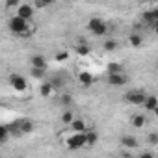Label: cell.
Returning <instances> with one entry per match:
<instances>
[{
	"label": "cell",
	"instance_id": "cell-1",
	"mask_svg": "<svg viewBox=\"0 0 158 158\" xmlns=\"http://www.w3.org/2000/svg\"><path fill=\"white\" fill-rule=\"evenodd\" d=\"M8 26H10V30H11L13 34H19V35H28V34H32L30 23L24 21V19H21V17H17V15H13V17L10 19Z\"/></svg>",
	"mask_w": 158,
	"mask_h": 158
},
{
	"label": "cell",
	"instance_id": "cell-2",
	"mask_svg": "<svg viewBox=\"0 0 158 158\" xmlns=\"http://www.w3.org/2000/svg\"><path fill=\"white\" fill-rule=\"evenodd\" d=\"M88 28H89V32H91L93 35H97V37H102V35L108 32V24H106L102 19H99V17H93V19H89V23H88Z\"/></svg>",
	"mask_w": 158,
	"mask_h": 158
},
{
	"label": "cell",
	"instance_id": "cell-3",
	"mask_svg": "<svg viewBox=\"0 0 158 158\" xmlns=\"http://www.w3.org/2000/svg\"><path fill=\"white\" fill-rule=\"evenodd\" d=\"M88 145V139H86V132L84 134H73L69 139H67V149H71V151H78V149H82V147H86Z\"/></svg>",
	"mask_w": 158,
	"mask_h": 158
},
{
	"label": "cell",
	"instance_id": "cell-4",
	"mask_svg": "<svg viewBox=\"0 0 158 158\" xmlns=\"http://www.w3.org/2000/svg\"><path fill=\"white\" fill-rule=\"evenodd\" d=\"M145 99H147V95L141 89H132V91H128L125 95V101L128 104H134V106H143L145 104Z\"/></svg>",
	"mask_w": 158,
	"mask_h": 158
},
{
	"label": "cell",
	"instance_id": "cell-5",
	"mask_svg": "<svg viewBox=\"0 0 158 158\" xmlns=\"http://www.w3.org/2000/svg\"><path fill=\"white\" fill-rule=\"evenodd\" d=\"M10 84H11V88H13L15 91H19V93L26 91V88H28L26 78H24V76H21V74H17V73H13V74L10 76Z\"/></svg>",
	"mask_w": 158,
	"mask_h": 158
},
{
	"label": "cell",
	"instance_id": "cell-6",
	"mask_svg": "<svg viewBox=\"0 0 158 158\" xmlns=\"http://www.w3.org/2000/svg\"><path fill=\"white\" fill-rule=\"evenodd\" d=\"M34 13H35L34 4H21V6L17 8V11H15V15H17V17H21V19H24V21H28V23L32 21Z\"/></svg>",
	"mask_w": 158,
	"mask_h": 158
},
{
	"label": "cell",
	"instance_id": "cell-7",
	"mask_svg": "<svg viewBox=\"0 0 158 158\" xmlns=\"http://www.w3.org/2000/svg\"><path fill=\"white\" fill-rule=\"evenodd\" d=\"M30 67L32 69H45L47 71V58L43 54H34L30 56Z\"/></svg>",
	"mask_w": 158,
	"mask_h": 158
},
{
	"label": "cell",
	"instance_id": "cell-8",
	"mask_svg": "<svg viewBox=\"0 0 158 158\" xmlns=\"http://www.w3.org/2000/svg\"><path fill=\"white\" fill-rule=\"evenodd\" d=\"M127 82H128V78H127L123 73H119V74H108V84H110V86L121 88V86H125Z\"/></svg>",
	"mask_w": 158,
	"mask_h": 158
},
{
	"label": "cell",
	"instance_id": "cell-9",
	"mask_svg": "<svg viewBox=\"0 0 158 158\" xmlns=\"http://www.w3.org/2000/svg\"><path fill=\"white\" fill-rule=\"evenodd\" d=\"M71 128H73V132H76V134L88 132V127H86V121H84V119H74V121L71 123Z\"/></svg>",
	"mask_w": 158,
	"mask_h": 158
},
{
	"label": "cell",
	"instance_id": "cell-10",
	"mask_svg": "<svg viewBox=\"0 0 158 158\" xmlns=\"http://www.w3.org/2000/svg\"><path fill=\"white\" fill-rule=\"evenodd\" d=\"M78 80H80V84H82V86L89 88V86L93 84V74H91V73H88V71H82L80 74H78Z\"/></svg>",
	"mask_w": 158,
	"mask_h": 158
},
{
	"label": "cell",
	"instance_id": "cell-11",
	"mask_svg": "<svg viewBox=\"0 0 158 158\" xmlns=\"http://www.w3.org/2000/svg\"><path fill=\"white\" fill-rule=\"evenodd\" d=\"M121 143H123V147H127V149H138V145H139L134 136H123V138H121Z\"/></svg>",
	"mask_w": 158,
	"mask_h": 158
},
{
	"label": "cell",
	"instance_id": "cell-12",
	"mask_svg": "<svg viewBox=\"0 0 158 158\" xmlns=\"http://www.w3.org/2000/svg\"><path fill=\"white\" fill-rule=\"evenodd\" d=\"M149 112H154L156 108H158V97H154V95H147V99H145V104H143Z\"/></svg>",
	"mask_w": 158,
	"mask_h": 158
},
{
	"label": "cell",
	"instance_id": "cell-13",
	"mask_svg": "<svg viewBox=\"0 0 158 158\" xmlns=\"http://www.w3.org/2000/svg\"><path fill=\"white\" fill-rule=\"evenodd\" d=\"M143 21L145 23H151V24H156L158 23V10H149L143 13Z\"/></svg>",
	"mask_w": 158,
	"mask_h": 158
},
{
	"label": "cell",
	"instance_id": "cell-14",
	"mask_svg": "<svg viewBox=\"0 0 158 158\" xmlns=\"http://www.w3.org/2000/svg\"><path fill=\"white\" fill-rule=\"evenodd\" d=\"M19 130H21V134H30V132H34V123L30 119H21Z\"/></svg>",
	"mask_w": 158,
	"mask_h": 158
},
{
	"label": "cell",
	"instance_id": "cell-15",
	"mask_svg": "<svg viewBox=\"0 0 158 158\" xmlns=\"http://www.w3.org/2000/svg\"><path fill=\"white\" fill-rule=\"evenodd\" d=\"M130 123H132V127H134V128H141V127L145 125V115H141V114L132 115V117H130Z\"/></svg>",
	"mask_w": 158,
	"mask_h": 158
},
{
	"label": "cell",
	"instance_id": "cell-16",
	"mask_svg": "<svg viewBox=\"0 0 158 158\" xmlns=\"http://www.w3.org/2000/svg\"><path fill=\"white\" fill-rule=\"evenodd\" d=\"M52 91H54V86H52V82H45V84H41V88H39V93H41L43 97H48Z\"/></svg>",
	"mask_w": 158,
	"mask_h": 158
},
{
	"label": "cell",
	"instance_id": "cell-17",
	"mask_svg": "<svg viewBox=\"0 0 158 158\" xmlns=\"http://www.w3.org/2000/svg\"><path fill=\"white\" fill-rule=\"evenodd\" d=\"M60 119H61V123H63V125H71L76 117H74V114H73L71 110H65V112L61 114V117H60Z\"/></svg>",
	"mask_w": 158,
	"mask_h": 158
},
{
	"label": "cell",
	"instance_id": "cell-18",
	"mask_svg": "<svg viewBox=\"0 0 158 158\" xmlns=\"http://www.w3.org/2000/svg\"><path fill=\"white\" fill-rule=\"evenodd\" d=\"M86 139H88V145L93 147V145L97 143V139H99V134H97L95 130H88V132H86Z\"/></svg>",
	"mask_w": 158,
	"mask_h": 158
},
{
	"label": "cell",
	"instance_id": "cell-19",
	"mask_svg": "<svg viewBox=\"0 0 158 158\" xmlns=\"http://www.w3.org/2000/svg\"><path fill=\"white\" fill-rule=\"evenodd\" d=\"M128 41H130V45L132 47H141V43H143V37L139 35V34H130V37H128Z\"/></svg>",
	"mask_w": 158,
	"mask_h": 158
},
{
	"label": "cell",
	"instance_id": "cell-20",
	"mask_svg": "<svg viewBox=\"0 0 158 158\" xmlns=\"http://www.w3.org/2000/svg\"><path fill=\"white\" fill-rule=\"evenodd\" d=\"M8 138H10V128L6 125H2V127H0V143L4 145L8 141Z\"/></svg>",
	"mask_w": 158,
	"mask_h": 158
},
{
	"label": "cell",
	"instance_id": "cell-21",
	"mask_svg": "<svg viewBox=\"0 0 158 158\" xmlns=\"http://www.w3.org/2000/svg\"><path fill=\"white\" fill-rule=\"evenodd\" d=\"M89 52H91V48H89V45H78L76 47V54L78 56H89Z\"/></svg>",
	"mask_w": 158,
	"mask_h": 158
},
{
	"label": "cell",
	"instance_id": "cell-22",
	"mask_svg": "<svg viewBox=\"0 0 158 158\" xmlns=\"http://www.w3.org/2000/svg\"><path fill=\"white\" fill-rule=\"evenodd\" d=\"M102 47H104V50H106V52H114V50L117 48V41H115V39H106Z\"/></svg>",
	"mask_w": 158,
	"mask_h": 158
},
{
	"label": "cell",
	"instance_id": "cell-23",
	"mask_svg": "<svg viewBox=\"0 0 158 158\" xmlns=\"http://www.w3.org/2000/svg\"><path fill=\"white\" fill-rule=\"evenodd\" d=\"M119 73H123V67H121V63H110L108 65V74H119Z\"/></svg>",
	"mask_w": 158,
	"mask_h": 158
},
{
	"label": "cell",
	"instance_id": "cell-24",
	"mask_svg": "<svg viewBox=\"0 0 158 158\" xmlns=\"http://www.w3.org/2000/svg\"><path fill=\"white\" fill-rule=\"evenodd\" d=\"M60 104H61V106H69V104H73V97H71L69 93H61V95H60Z\"/></svg>",
	"mask_w": 158,
	"mask_h": 158
},
{
	"label": "cell",
	"instance_id": "cell-25",
	"mask_svg": "<svg viewBox=\"0 0 158 158\" xmlns=\"http://www.w3.org/2000/svg\"><path fill=\"white\" fill-rule=\"evenodd\" d=\"M30 74H32L34 78H43V76H45V69H32V67H30Z\"/></svg>",
	"mask_w": 158,
	"mask_h": 158
},
{
	"label": "cell",
	"instance_id": "cell-26",
	"mask_svg": "<svg viewBox=\"0 0 158 158\" xmlns=\"http://www.w3.org/2000/svg\"><path fill=\"white\" fill-rule=\"evenodd\" d=\"M67 58H69V52H65V50H61V52H58V54L54 56V60H56V61H65Z\"/></svg>",
	"mask_w": 158,
	"mask_h": 158
},
{
	"label": "cell",
	"instance_id": "cell-27",
	"mask_svg": "<svg viewBox=\"0 0 158 158\" xmlns=\"http://www.w3.org/2000/svg\"><path fill=\"white\" fill-rule=\"evenodd\" d=\"M147 141H149L151 145H156V143H158V132H151V134L147 136Z\"/></svg>",
	"mask_w": 158,
	"mask_h": 158
},
{
	"label": "cell",
	"instance_id": "cell-28",
	"mask_svg": "<svg viewBox=\"0 0 158 158\" xmlns=\"http://www.w3.org/2000/svg\"><path fill=\"white\" fill-rule=\"evenodd\" d=\"M138 158H154V154H152L151 151H145V152H141Z\"/></svg>",
	"mask_w": 158,
	"mask_h": 158
},
{
	"label": "cell",
	"instance_id": "cell-29",
	"mask_svg": "<svg viewBox=\"0 0 158 158\" xmlns=\"http://www.w3.org/2000/svg\"><path fill=\"white\" fill-rule=\"evenodd\" d=\"M48 4H50V2H48V0H45V2H35L34 6H37V8H47Z\"/></svg>",
	"mask_w": 158,
	"mask_h": 158
},
{
	"label": "cell",
	"instance_id": "cell-30",
	"mask_svg": "<svg viewBox=\"0 0 158 158\" xmlns=\"http://www.w3.org/2000/svg\"><path fill=\"white\" fill-rule=\"evenodd\" d=\"M154 34H156V35H158V23H156V24H154Z\"/></svg>",
	"mask_w": 158,
	"mask_h": 158
},
{
	"label": "cell",
	"instance_id": "cell-31",
	"mask_svg": "<svg viewBox=\"0 0 158 158\" xmlns=\"http://www.w3.org/2000/svg\"><path fill=\"white\" fill-rule=\"evenodd\" d=\"M152 114H154V115H156V117H158V108H156V110H154V112H152Z\"/></svg>",
	"mask_w": 158,
	"mask_h": 158
},
{
	"label": "cell",
	"instance_id": "cell-32",
	"mask_svg": "<svg viewBox=\"0 0 158 158\" xmlns=\"http://www.w3.org/2000/svg\"><path fill=\"white\" fill-rule=\"evenodd\" d=\"M125 158H134V156H125Z\"/></svg>",
	"mask_w": 158,
	"mask_h": 158
},
{
	"label": "cell",
	"instance_id": "cell-33",
	"mask_svg": "<svg viewBox=\"0 0 158 158\" xmlns=\"http://www.w3.org/2000/svg\"><path fill=\"white\" fill-rule=\"evenodd\" d=\"M156 71H158V65H156Z\"/></svg>",
	"mask_w": 158,
	"mask_h": 158
}]
</instances>
